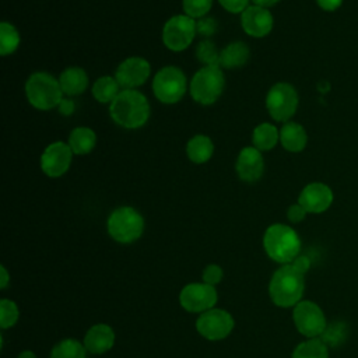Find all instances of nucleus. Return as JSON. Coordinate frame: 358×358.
Returning a JSON list of instances; mask_svg holds the SVG:
<instances>
[{
  "label": "nucleus",
  "instance_id": "nucleus-1",
  "mask_svg": "<svg viewBox=\"0 0 358 358\" xmlns=\"http://www.w3.org/2000/svg\"><path fill=\"white\" fill-rule=\"evenodd\" d=\"M115 123L124 129H138L150 117L148 99L137 90H122L109 105Z\"/></svg>",
  "mask_w": 358,
  "mask_h": 358
},
{
  "label": "nucleus",
  "instance_id": "nucleus-2",
  "mask_svg": "<svg viewBox=\"0 0 358 358\" xmlns=\"http://www.w3.org/2000/svg\"><path fill=\"white\" fill-rule=\"evenodd\" d=\"M303 288V274L291 264H284L273 274L268 284V294L277 306L289 308L301 302Z\"/></svg>",
  "mask_w": 358,
  "mask_h": 358
},
{
  "label": "nucleus",
  "instance_id": "nucleus-3",
  "mask_svg": "<svg viewBox=\"0 0 358 358\" xmlns=\"http://www.w3.org/2000/svg\"><path fill=\"white\" fill-rule=\"evenodd\" d=\"M263 246L270 259L277 263L289 264L299 255L301 239L291 227L273 224L264 232Z\"/></svg>",
  "mask_w": 358,
  "mask_h": 358
},
{
  "label": "nucleus",
  "instance_id": "nucleus-4",
  "mask_svg": "<svg viewBox=\"0 0 358 358\" xmlns=\"http://www.w3.org/2000/svg\"><path fill=\"white\" fill-rule=\"evenodd\" d=\"M25 94L28 102L39 110H50L63 99V91L59 80L45 71L31 74L25 83Z\"/></svg>",
  "mask_w": 358,
  "mask_h": 358
},
{
  "label": "nucleus",
  "instance_id": "nucleus-5",
  "mask_svg": "<svg viewBox=\"0 0 358 358\" xmlns=\"http://www.w3.org/2000/svg\"><path fill=\"white\" fill-rule=\"evenodd\" d=\"M106 227L116 242L131 243L143 235L144 218L133 207L122 206L110 213Z\"/></svg>",
  "mask_w": 358,
  "mask_h": 358
},
{
  "label": "nucleus",
  "instance_id": "nucleus-6",
  "mask_svg": "<svg viewBox=\"0 0 358 358\" xmlns=\"http://www.w3.org/2000/svg\"><path fill=\"white\" fill-rule=\"evenodd\" d=\"M225 84L220 66H203L190 81V95L200 105L214 103L222 94Z\"/></svg>",
  "mask_w": 358,
  "mask_h": 358
},
{
  "label": "nucleus",
  "instance_id": "nucleus-7",
  "mask_svg": "<svg viewBox=\"0 0 358 358\" xmlns=\"http://www.w3.org/2000/svg\"><path fill=\"white\" fill-rule=\"evenodd\" d=\"M187 90V80L185 73L175 67H162L152 80V91L158 101L162 103L179 102Z\"/></svg>",
  "mask_w": 358,
  "mask_h": 358
},
{
  "label": "nucleus",
  "instance_id": "nucleus-8",
  "mask_svg": "<svg viewBox=\"0 0 358 358\" xmlns=\"http://www.w3.org/2000/svg\"><path fill=\"white\" fill-rule=\"evenodd\" d=\"M266 108L277 122H288L298 108L296 90L288 83L274 84L266 96Z\"/></svg>",
  "mask_w": 358,
  "mask_h": 358
},
{
  "label": "nucleus",
  "instance_id": "nucleus-9",
  "mask_svg": "<svg viewBox=\"0 0 358 358\" xmlns=\"http://www.w3.org/2000/svg\"><path fill=\"white\" fill-rule=\"evenodd\" d=\"M196 35V20L186 15L178 14L171 17L162 29V42L172 52L185 50Z\"/></svg>",
  "mask_w": 358,
  "mask_h": 358
},
{
  "label": "nucleus",
  "instance_id": "nucleus-10",
  "mask_svg": "<svg viewBox=\"0 0 358 358\" xmlns=\"http://www.w3.org/2000/svg\"><path fill=\"white\" fill-rule=\"evenodd\" d=\"M294 323L298 331L309 338L322 336L327 323L323 310L312 301H301L294 306Z\"/></svg>",
  "mask_w": 358,
  "mask_h": 358
},
{
  "label": "nucleus",
  "instance_id": "nucleus-11",
  "mask_svg": "<svg viewBox=\"0 0 358 358\" xmlns=\"http://www.w3.org/2000/svg\"><path fill=\"white\" fill-rule=\"evenodd\" d=\"M234 326L235 322L232 316L227 310L217 308L200 313L196 320V329L199 334L211 341L222 340L229 336Z\"/></svg>",
  "mask_w": 358,
  "mask_h": 358
},
{
  "label": "nucleus",
  "instance_id": "nucleus-12",
  "mask_svg": "<svg viewBox=\"0 0 358 358\" xmlns=\"http://www.w3.org/2000/svg\"><path fill=\"white\" fill-rule=\"evenodd\" d=\"M218 299L217 291L213 285L206 282H192L183 287L179 294V302L187 312L203 313L213 309Z\"/></svg>",
  "mask_w": 358,
  "mask_h": 358
},
{
  "label": "nucleus",
  "instance_id": "nucleus-13",
  "mask_svg": "<svg viewBox=\"0 0 358 358\" xmlns=\"http://www.w3.org/2000/svg\"><path fill=\"white\" fill-rule=\"evenodd\" d=\"M73 151L64 141H55L49 144L41 155V169L49 178H59L64 175L73 159Z\"/></svg>",
  "mask_w": 358,
  "mask_h": 358
},
{
  "label": "nucleus",
  "instance_id": "nucleus-14",
  "mask_svg": "<svg viewBox=\"0 0 358 358\" xmlns=\"http://www.w3.org/2000/svg\"><path fill=\"white\" fill-rule=\"evenodd\" d=\"M150 73V63L143 57L133 56L127 57L117 66L115 71V78L122 87V90H136L147 81Z\"/></svg>",
  "mask_w": 358,
  "mask_h": 358
},
{
  "label": "nucleus",
  "instance_id": "nucleus-15",
  "mask_svg": "<svg viewBox=\"0 0 358 358\" xmlns=\"http://www.w3.org/2000/svg\"><path fill=\"white\" fill-rule=\"evenodd\" d=\"M241 24L243 31L253 38H263L273 29V15L268 8L249 6L241 13Z\"/></svg>",
  "mask_w": 358,
  "mask_h": 358
},
{
  "label": "nucleus",
  "instance_id": "nucleus-16",
  "mask_svg": "<svg viewBox=\"0 0 358 358\" xmlns=\"http://www.w3.org/2000/svg\"><path fill=\"white\" fill-rule=\"evenodd\" d=\"M331 201H333L331 189L327 185L320 182H313L306 185L298 197V203L308 213H323L330 207Z\"/></svg>",
  "mask_w": 358,
  "mask_h": 358
},
{
  "label": "nucleus",
  "instance_id": "nucleus-17",
  "mask_svg": "<svg viewBox=\"0 0 358 358\" xmlns=\"http://www.w3.org/2000/svg\"><path fill=\"white\" fill-rule=\"evenodd\" d=\"M264 171V161L262 151L256 147H245L239 151L236 158L238 176L245 182H255L260 179Z\"/></svg>",
  "mask_w": 358,
  "mask_h": 358
},
{
  "label": "nucleus",
  "instance_id": "nucleus-18",
  "mask_svg": "<svg viewBox=\"0 0 358 358\" xmlns=\"http://www.w3.org/2000/svg\"><path fill=\"white\" fill-rule=\"evenodd\" d=\"M115 344V331L105 323L94 324L84 337V347L91 354H103Z\"/></svg>",
  "mask_w": 358,
  "mask_h": 358
},
{
  "label": "nucleus",
  "instance_id": "nucleus-19",
  "mask_svg": "<svg viewBox=\"0 0 358 358\" xmlns=\"http://www.w3.org/2000/svg\"><path fill=\"white\" fill-rule=\"evenodd\" d=\"M59 84L64 95H80L88 87V76L81 67H67L60 73Z\"/></svg>",
  "mask_w": 358,
  "mask_h": 358
},
{
  "label": "nucleus",
  "instance_id": "nucleus-20",
  "mask_svg": "<svg viewBox=\"0 0 358 358\" xmlns=\"http://www.w3.org/2000/svg\"><path fill=\"white\" fill-rule=\"evenodd\" d=\"M308 136L305 129L295 122H285L280 129V143L289 152H299L305 148Z\"/></svg>",
  "mask_w": 358,
  "mask_h": 358
},
{
  "label": "nucleus",
  "instance_id": "nucleus-21",
  "mask_svg": "<svg viewBox=\"0 0 358 358\" xmlns=\"http://www.w3.org/2000/svg\"><path fill=\"white\" fill-rule=\"evenodd\" d=\"M96 143V134L92 129L80 126L71 130L67 144L70 145L71 151L77 155H85L91 152Z\"/></svg>",
  "mask_w": 358,
  "mask_h": 358
},
{
  "label": "nucleus",
  "instance_id": "nucleus-22",
  "mask_svg": "<svg viewBox=\"0 0 358 358\" xmlns=\"http://www.w3.org/2000/svg\"><path fill=\"white\" fill-rule=\"evenodd\" d=\"M214 152V144L208 136L197 134L186 144V155L194 164L207 162Z\"/></svg>",
  "mask_w": 358,
  "mask_h": 358
},
{
  "label": "nucleus",
  "instance_id": "nucleus-23",
  "mask_svg": "<svg viewBox=\"0 0 358 358\" xmlns=\"http://www.w3.org/2000/svg\"><path fill=\"white\" fill-rule=\"evenodd\" d=\"M249 60V48L243 42H232L220 52V67L235 69Z\"/></svg>",
  "mask_w": 358,
  "mask_h": 358
},
{
  "label": "nucleus",
  "instance_id": "nucleus-24",
  "mask_svg": "<svg viewBox=\"0 0 358 358\" xmlns=\"http://www.w3.org/2000/svg\"><path fill=\"white\" fill-rule=\"evenodd\" d=\"M280 140L278 129L271 123H260L252 133V143L259 151H268L275 147Z\"/></svg>",
  "mask_w": 358,
  "mask_h": 358
},
{
  "label": "nucleus",
  "instance_id": "nucleus-25",
  "mask_svg": "<svg viewBox=\"0 0 358 358\" xmlns=\"http://www.w3.org/2000/svg\"><path fill=\"white\" fill-rule=\"evenodd\" d=\"M120 88L115 77L102 76L92 84V95L101 103H110L122 91Z\"/></svg>",
  "mask_w": 358,
  "mask_h": 358
},
{
  "label": "nucleus",
  "instance_id": "nucleus-26",
  "mask_svg": "<svg viewBox=\"0 0 358 358\" xmlns=\"http://www.w3.org/2000/svg\"><path fill=\"white\" fill-rule=\"evenodd\" d=\"M327 345L317 337L309 338L296 345L292 352V358H327Z\"/></svg>",
  "mask_w": 358,
  "mask_h": 358
},
{
  "label": "nucleus",
  "instance_id": "nucleus-27",
  "mask_svg": "<svg viewBox=\"0 0 358 358\" xmlns=\"http://www.w3.org/2000/svg\"><path fill=\"white\" fill-rule=\"evenodd\" d=\"M87 348L74 338H66L57 343L52 352L50 358H85Z\"/></svg>",
  "mask_w": 358,
  "mask_h": 358
},
{
  "label": "nucleus",
  "instance_id": "nucleus-28",
  "mask_svg": "<svg viewBox=\"0 0 358 358\" xmlns=\"http://www.w3.org/2000/svg\"><path fill=\"white\" fill-rule=\"evenodd\" d=\"M20 45V34L15 27L7 21L0 24V55L7 56L17 50Z\"/></svg>",
  "mask_w": 358,
  "mask_h": 358
},
{
  "label": "nucleus",
  "instance_id": "nucleus-29",
  "mask_svg": "<svg viewBox=\"0 0 358 358\" xmlns=\"http://www.w3.org/2000/svg\"><path fill=\"white\" fill-rule=\"evenodd\" d=\"M196 57L204 66H220V52L210 39H203L197 45Z\"/></svg>",
  "mask_w": 358,
  "mask_h": 358
},
{
  "label": "nucleus",
  "instance_id": "nucleus-30",
  "mask_svg": "<svg viewBox=\"0 0 358 358\" xmlns=\"http://www.w3.org/2000/svg\"><path fill=\"white\" fill-rule=\"evenodd\" d=\"M347 336V326L341 322H334L330 326H326L324 331L322 333V341L326 345H338L340 343H343V340Z\"/></svg>",
  "mask_w": 358,
  "mask_h": 358
},
{
  "label": "nucleus",
  "instance_id": "nucleus-31",
  "mask_svg": "<svg viewBox=\"0 0 358 358\" xmlns=\"http://www.w3.org/2000/svg\"><path fill=\"white\" fill-rule=\"evenodd\" d=\"M18 320V308L11 299L0 301V326L1 329L13 327Z\"/></svg>",
  "mask_w": 358,
  "mask_h": 358
},
{
  "label": "nucleus",
  "instance_id": "nucleus-32",
  "mask_svg": "<svg viewBox=\"0 0 358 358\" xmlns=\"http://www.w3.org/2000/svg\"><path fill=\"white\" fill-rule=\"evenodd\" d=\"M185 14L199 20L201 17H206L207 13L211 10L213 0H182Z\"/></svg>",
  "mask_w": 358,
  "mask_h": 358
},
{
  "label": "nucleus",
  "instance_id": "nucleus-33",
  "mask_svg": "<svg viewBox=\"0 0 358 358\" xmlns=\"http://www.w3.org/2000/svg\"><path fill=\"white\" fill-rule=\"evenodd\" d=\"M217 31V21L213 17H201L196 20V34L204 38L211 36Z\"/></svg>",
  "mask_w": 358,
  "mask_h": 358
},
{
  "label": "nucleus",
  "instance_id": "nucleus-34",
  "mask_svg": "<svg viewBox=\"0 0 358 358\" xmlns=\"http://www.w3.org/2000/svg\"><path fill=\"white\" fill-rule=\"evenodd\" d=\"M222 275H224L222 268L218 264H208L203 271V282L214 287L221 281Z\"/></svg>",
  "mask_w": 358,
  "mask_h": 358
},
{
  "label": "nucleus",
  "instance_id": "nucleus-35",
  "mask_svg": "<svg viewBox=\"0 0 358 358\" xmlns=\"http://www.w3.org/2000/svg\"><path fill=\"white\" fill-rule=\"evenodd\" d=\"M220 4L229 13H243L249 7V0H218Z\"/></svg>",
  "mask_w": 358,
  "mask_h": 358
},
{
  "label": "nucleus",
  "instance_id": "nucleus-36",
  "mask_svg": "<svg viewBox=\"0 0 358 358\" xmlns=\"http://www.w3.org/2000/svg\"><path fill=\"white\" fill-rule=\"evenodd\" d=\"M306 213H308V211H306L299 203H296V204H292V206L288 208L287 217H288V220H289L291 222H301V221L305 218Z\"/></svg>",
  "mask_w": 358,
  "mask_h": 358
},
{
  "label": "nucleus",
  "instance_id": "nucleus-37",
  "mask_svg": "<svg viewBox=\"0 0 358 358\" xmlns=\"http://www.w3.org/2000/svg\"><path fill=\"white\" fill-rule=\"evenodd\" d=\"M295 270H298L299 273L305 274L309 267H310V260L306 257V256H302V255H298L291 263H289Z\"/></svg>",
  "mask_w": 358,
  "mask_h": 358
},
{
  "label": "nucleus",
  "instance_id": "nucleus-38",
  "mask_svg": "<svg viewBox=\"0 0 358 358\" xmlns=\"http://www.w3.org/2000/svg\"><path fill=\"white\" fill-rule=\"evenodd\" d=\"M57 109H59V112H60L62 115L70 116V115L74 112V109H76V103H74V101H73L71 98H64V96H63V99H62L60 103L57 105Z\"/></svg>",
  "mask_w": 358,
  "mask_h": 358
},
{
  "label": "nucleus",
  "instance_id": "nucleus-39",
  "mask_svg": "<svg viewBox=\"0 0 358 358\" xmlns=\"http://www.w3.org/2000/svg\"><path fill=\"white\" fill-rule=\"evenodd\" d=\"M317 6L326 11H333L336 8H338L343 3V0H316Z\"/></svg>",
  "mask_w": 358,
  "mask_h": 358
},
{
  "label": "nucleus",
  "instance_id": "nucleus-40",
  "mask_svg": "<svg viewBox=\"0 0 358 358\" xmlns=\"http://www.w3.org/2000/svg\"><path fill=\"white\" fill-rule=\"evenodd\" d=\"M0 273H1V278H0V288H6L10 282V277H8V273L6 270L4 266L0 267Z\"/></svg>",
  "mask_w": 358,
  "mask_h": 358
},
{
  "label": "nucleus",
  "instance_id": "nucleus-41",
  "mask_svg": "<svg viewBox=\"0 0 358 358\" xmlns=\"http://www.w3.org/2000/svg\"><path fill=\"white\" fill-rule=\"evenodd\" d=\"M255 3V6H259V7H264V8H268V7H273L275 6L280 0H252Z\"/></svg>",
  "mask_w": 358,
  "mask_h": 358
},
{
  "label": "nucleus",
  "instance_id": "nucleus-42",
  "mask_svg": "<svg viewBox=\"0 0 358 358\" xmlns=\"http://www.w3.org/2000/svg\"><path fill=\"white\" fill-rule=\"evenodd\" d=\"M18 358H36V355L32 351H22Z\"/></svg>",
  "mask_w": 358,
  "mask_h": 358
}]
</instances>
